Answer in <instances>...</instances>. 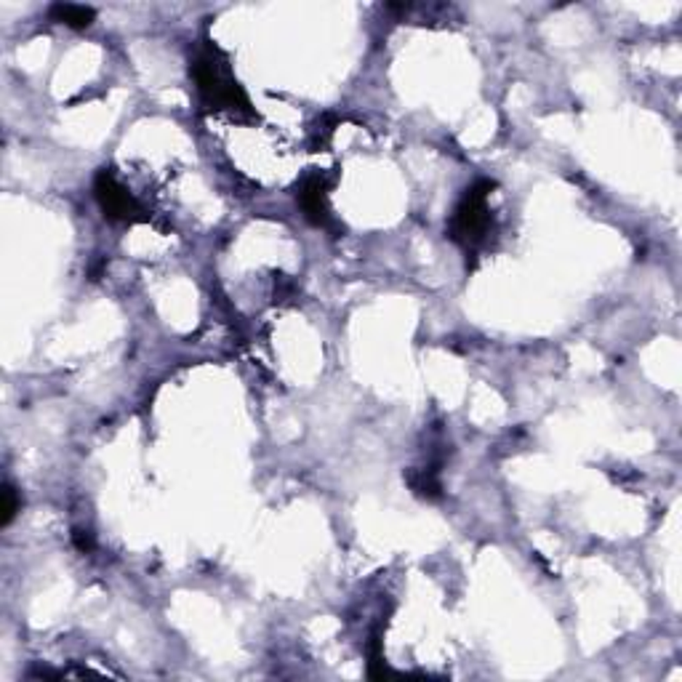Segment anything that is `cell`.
<instances>
[{
    "label": "cell",
    "mask_w": 682,
    "mask_h": 682,
    "mask_svg": "<svg viewBox=\"0 0 682 682\" xmlns=\"http://www.w3.org/2000/svg\"><path fill=\"white\" fill-rule=\"evenodd\" d=\"M190 78L195 83L203 113H224L242 123H259V113L253 110L245 88L235 78L230 56L211 41L203 38L190 59Z\"/></svg>",
    "instance_id": "obj_1"
},
{
    "label": "cell",
    "mask_w": 682,
    "mask_h": 682,
    "mask_svg": "<svg viewBox=\"0 0 682 682\" xmlns=\"http://www.w3.org/2000/svg\"><path fill=\"white\" fill-rule=\"evenodd\" d=\"M493 190H496L493 179H478L472 187L464 190L461 201L456 203V208L448 219V227H445L448 238L467 251V259L472 256V262L467 267H475L480 248H485L490 235L496 232L493 213L488 208V198Z\"/></svg>",
    "instance_id": "obj_2"
},
{
    "label": "cell",
    "mask_w": 682,
    "mask_h": 682,
    "mask_svg": "<svg viewBox=\"0 0 682 682\" xmlns=\"http://www.w3.org/2000/svg\"><path fill=\"white\" fill-rule=\"evenodd\" d=\"M94 198L99 203L104 219H110V222H125V224L147 222V213H144L142 203L123 187L113 168L96 171V176H94Z\"/></svg>",
    "instance_id": "obj_3"
},
{
    "label": "cell",
    "mask_w": 682,
    "mask_h": 682,
    "mask_svg": "<svg viewBox=\"0 0 682 682\" xmlns=\"http://www.w3.org/2000/svg\"><path fill=\"white\" fill-rule=\"evenodd\" d=\"M333 184H336V173L328 176L325 171H310L296 187V203H299L304 219L315 227H322V230L339 227L333 213H331V205H328V193Z\"/></svg>",
    "instance_id": "obj_4"
},
{
    "label": "cell",
    "mask_w": 682,
    "mask_h": 682,
    "mask_svg": "<svg viewBox=\"0 0 682 682\" xmlns=\"http://www.w3.org/2000/svg\"><path fill=\"white\" fill-rule=\"evenodd\" d=\"M440 469L438 467H421V469H405V482L413 490V496L424 499V501H440L442 499V482Z\"/></svg>",
    "instance_id": "obj_5"
},
{
    "label": "cell",
    "mask_w": 682,
    "mask_h": 682,
    "mask_svg": "<svg viewBox=\"0 0 682 682\" xmlns=\"http://www.w3.org/2000/svg\"><path fill=\"white\" fill-rule=\"evenodd\" d=\"M48 16L73 30H88L96 19V11L91 5H78V3H54L48 8Z\"/></svg>",
    "instance_id": "obj_6"
},
{
    "label": "cell",
    "mask_w": 682,
    "mask_h": 682,
    "mask_svg": "<svg viewBox=\"0 0 682 682\" xmlns=\"http://www.w3.org/2000/svg\"><path fill=\"white\" fill-rule=\"evenodd\" d=\"M0 496H3V504H0V525L5 528V525H11L14 518L19 515V509H22V496H19V490H16L11 482L3 485Z\"/></svg>",
    "instance_id": "obj_7"
},
{
    "label": "cell",
    "mask_w": 682,
    "mask_h": 682,
    "mask_svg": "<svg viewBox=\"0 0 682 682\" xmlns=\"http://www.w3.org/2000/svg\"><path fill=\"white\" fill-rule=\"evenodd\" d=\"M336 118L333 115H322L318 125L312 128V147H315V153L321 150V147H328V142H331V136H333V131H336Z\"/></svg>",
    "instance_id": "obj_8"
},
{
    "label": "cell",
    "mask_w": 682,
    "mask_h": 682,
    "mask_svg": "<svg viewBox=\"0 0 682 682\" xmlns=\"http://www.w3.org/2000/svg\"><path fill=\"white\" fill-rule=\"evenodd\" d=\"M73 544H75V549L83 552V555H91V552L96 549V541H94V533H91V530H75V533H73Z\"/></svg>",
    "instance_id": "obj_9"
}]
</instances>
